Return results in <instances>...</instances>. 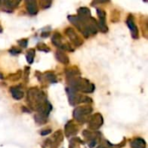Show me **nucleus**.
I'll return each instance as SVG.
<instances>
[{"label": "nucleus", "mask_w": 148, "mask_h": 148, "mask_svg": "<svg viewBox=\"0 0 148 148\" xmlns=\"http://www.w3.org/2000/svg\"><path fill=\"white\" fill-rule=\"evenodd\" d=\"M71 86L72 88L75 91L80 90L87 93H92L95 90V85L93 83H90L88 80L83 79L82 77H73L71 80Z\"/></svg>", "instance_id": "1"}, {"label": "nucleus", "mask_w": 148, "mask_h": 148, "mask_svg": "<svg viewBox=\"0 0 148 148\" xmlns=\"http://www.w3.org/2000/svg\"><path fill=\"white\" fill-rule=\"evenodd\" d=\"M92 111H93V108L89 106L80 107V108H77L74 111V116L77 121H79L81 122H84L86 116L88 115Z\"/></svg>", "instance_id": "2"}, {"label": "nucleus", "mask_w": 148, "mask_h": 148, "mask_svg": "<svg viewBox=\"0 0 148 148\" xmlns=\"http://www.w3.org/2000/svg\"><path fill=\"white\" fill-rule=\"evenodd\" d=\"M102 123H103V119H102L101 114H94L89 119V121H88L89 127L92 128V129H98V128H100L101 127Z\"/></svg>", "instance_id": "3"}, {"label": "nucleus", "mask_w": 148, "mask_h": 148, "mask_svg": "<svg viewBox=\"0 0 148 148\" xmlns=\"http://www.w3.org/2000/svg\"><path fill=\"white\" fill-rule=\"evenodd\" d=\"M97 13L99 16V29L101 32L106 33L108 31V26L106 24V12L101 9H97Z\"/></svg>", "instance_id": "4"}, {"label": "nucleus", "mask_w": 148, "mask_h": 148, "mask_svg": "<svg viewBox=\"0 0 148 148\" xmlns=\"http://www.w3.org/2000/svg\"><path fill=\"white\" fill-rule=\"evenodd\" d=\"M66 34L68 35V36L69 37L70 41L76 46H81L82 44V40L79 37V36L75 33V31L72 29V28H68L66 29Z\"/></svg>", "instance_id": "5"}, {"label": "nucleus", "mask_w": 148, "mask_h": 148, "mask_svg": "<svg viewBox=\"0 0 148 148\" xmlns=\"http://www.w3.org/2000/svg\"><path fill=\"white\" fill-rule=\"evenodd\" d=\"M127 26L129 27V29H130V30L132 32L133 37L134 38H138L139 37V31H138L137 26L134 23V17L132 16H129L128 18L127 19Z\"/></svg>", "instance_id": "6"}, {"label": "nucleus", "mask_w": 148, "mask_h": 148, "mask_svg": "<svg viewBox=\"0 0 148 148\" xmlns=\"http://www.w3.org/2000/svg\"><path fill=\"white\" fill-rule=\"evenodd\" d=\"M26 7H27V10L30 15H36L38 11L37 4H36V1H33V0L27 1L26 2Z\"/></svg>", "instance_id": "7"}, {"label": "nucleus", "mask_w": 148, "mask_h": 148, "mask_svg": "<svg viewBox=\"0 0 148 148\" xmlns=\"http://www.w3.org/2000/svg\"><path fill=\"white\" fill-rule=\"evenodd\" d=\"M10 91L13 96L14 99L16 100H21L23 97V92L19 87H11L10 88Z\"/></svg>", "instance_id": "8"}, {"label": "nucleus", "mask_w": 148, "mask_h": 148, "mask_svg": "<svg viewBox=\"0 0 148 148\" xmlns=\"http://www.w3.org/2000/svg\"><path fill=\"white\" fill-rule=\"evenodd\" d=\"M76 133H77V128L75 127V126L71 121H69L65 127V134H66V135L69 137L71 135L75 134Z\"/></svg>", "instance_id": "9"}, {"label": "nucleus", "mask_w": 148, "mask_h": 148, "mask_svg": "<svg viewBox=\"0 0 148 148\" xmlns=\"http://www.w3.org/2000/svg\"><path fill=\"white\" fill-rule=\"evenodd\" d=\"M146 141L142 138H136L131 143L133 148H146Z\"/></svg>", "instance_id": "10"}, {"label": "nucleus", "mask_w": 148, "mask_h": 148, "mask_svg": "<svg viewBox=\"0 0 148 148\" xmlns=\"http://www.w3.org/2000/svg\"><path fill=\"white\" fill-rule=\"evenodd\" d=\"M56 59H57L60 62L64 63V64H68V63L69 62V57H68L64 53H62V52H61V51H57V52L56 53Z\"/></svg>", "instance_id": "11"}, {"label": "nucleus", "mask_w": 148, "mask_h": 148, "mask_svg": "<svg viewBox=\"0 0 148 148\" xmlns=\"http://www.w3.org/2000/svg\"><path fill=\"white\" fill-rule=\"evenodd\" d=\"M90 10L86 7H82L78 10V15L81 17H90Z\"/></svg>", "instance_id": "12"}, {"label": "nucleus", "mask_w": 148, "mask_h": 148, "mask_svg": "<svg viewBox=\"0 0 148 148\" xmlns=\"http://www.w3.org/2000/svg\"><path fill=\"white\" fill-rule=\"evenodd\" d=\"M45 78L49 82H51V83H56V75L53 74V73H50V72H47L45 75Z\"/></svg>", "instance_id": "13"}, {"label": "nucleus", "mask_w": 148, "mask_h": 148, "mask_svg": "<svg viewBox=\"0 0 148 148\" xmlns=\"http://www.w3.org/2000/svg\"><path fill=\"white\" fill-rule=\"evenodd\" d=\"M34 57H35V50L34 49L29 50L28 53H27V56H26V58H27V61L29 62V63H32L33 62Z\"/></svg>", "instance_id": "14"}, {"label": "nucleus", "mask_w": 148, "mask_h": 148, "mask_svg": "<svg viewBox=\"0 0 148 148\" xmlns=\"http://www.w3.org/2000/svg\"><path fill=\"white\" fill-rule=\"evenodd\" d=\"M6 7H10V8H15L17 6V4L19 3V2H16V1H5L4 2Z\"/></svg>", "instance_id": "15"}, {"label": "nucleus", "mask_w": 148, "mask_h": 148, "mask_svg": "<svg viewBox=\"0 0 148 148\" xmlns=\"http://www.w3.org/2000/svg\"><path fill=\"white\" fill-rule=\"evenodd\" d=\"M18 44H19L21 47H23V48H25V47L27 46V44H28V40H27V39H23V40H20V41H18Z\"/></svg>", "instance_id": "16"}, {"label": "nucleus", "mask_w": 148, "mask_h": 148, "mask_svg": "<svg viewBox=\"0 0 148 148\" xmlns=\"http://www.w3.org/2000/svg\"><path fill=\"white\" fill-rule=\"evenodd\" d=\"M10 52L11 54H13V55H16V54L21 53V50H20V49H16V48H12V49L10 50Z\"/></svg>", "instance_id": "17"}, {"label": "nucleus", "mask_w": 148, "mask_h": 148, "mask_svg": "<svg viewBox=\"0 0 148 148\" xmlns=\"http://www.w3.org/2000/svg\"><path fill=\"white\" fill-rule=\"evenodd\" d=\"M50 133H51V130H50V129H48V130L42 131V132L41 133V134H42V135H47V134H50Z\"/></svg>", "instance_id": "18"}, {"label": "nucleus", "mask_w": 148, "mask_h": 148, "mask_svg": "<svg viewBox=\"0 0 148 148\" xmlns=\"http://www.w3.org/2000/svg\"><path fill=\"white\" fill-rule=\"evenodd\" d=\"M77 145H75V144H72L71 146H70V147L69 148H79L78 147H76Z\"/></svg>", "instance_id": "19"}, {"label": "nucleus", "mask_w": 148, "mask_h": 148, "mask_svg": "<svg viewBox=\"0 0 148 148\" xmlns=\"http://www.w3.org/2000/svg\"><path fill=\"white\" fill-rule=\"evenodd\" d=\"M2 31V29H1V27H0V32Z\"/></svg>", "instance_id": "20"}]
</instances>
